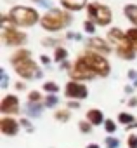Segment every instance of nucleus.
<instances>
[{"mask_svg":"<svg viewBox=\"0 0 137 148\" xmlns=\"http://www.w3.org/2000/svg\"><path fill=\"white\" fill-rule=\"evenodd\" d=\"M4 40H5V44H9V45H21V44L26 42V35L21 33V32H18V30L7 28V30L4 32Z\"/></svg>","mask_w":137,"mask_h":148,"instance_id":"nucleus-9","label":"nucleus"},{"mask_svg":"<svg viewBox=\"0 0 137 148\" xmlns=\"http://www.w3.org/2000/svg\"><path fill=\"white\" fill-rule=\"evenodd\" d=\"M30 110H31V113H33V115H38L40 105H35V103H31V105H30Z\"/></svg>","mask_w":137,"mask_h":148,"instance_id":"nucleus-28","label":"nucleus"},{"mask_svg":"<svg viewBox=\"0 0 137 148\" xmlns=\"http://www.w3.org/2000/svg\"><path fill=\"white\" fill-rule=\"evenodd\" d=\"M87 120L92 124V125H99V124H102V120H104V117H102V112L101 110H89L87 112Z\"/></svg>","mask_w":137,"mask_h":148,"instance_id":"nucleus-13","label":"nucleus"},{"mask_svg":"<svg viewBox=\"0 0 137 148\" xmlns=\"http://www.w3.org/2000/svg\"><path fill=\"white\" fill-rule=\"evenodd\" d=\"M106 145H108V148H118V139H115V138H106Z\"/></svg>","mask_w":137,"mask_h":148,"instance_id":"nucleus-20","label":"nucleus"},{"mask_svg":"<svg viewBox=\"0 0 137 148\" xmlns=\"http://www.w3.org/2000/svg\"><path fill=\"white\" fill-rule=\"evenodd\" d=\"M57 84H54V82H47V84H43V91H47V92H57Z\"/></svg>","mask_w":137,"mask_h":148,"instance_id":"nucleus-19","label":"nucleus"},{"mask_svg":"<svg viewBox=\"0 0 137 148\" xmlns=\"http://www.w3.org/2000/svg\"><path fill=\"white\" fill-rule=\"evenodd\" d=\"M9 86V79H7V75L2 71V87H7Z\"/></svg>","mask_w":137,"mask_h":148,"instance_id":"nucleus-29","label":"nucleus"},{"mask_svg":"<svg viewBox=\"0 0 137 148\" xmlns=\"http://www.w3.org/2000/svg\"><path fill=\"white\" fill-rule=\"evenodd\" d=\"M56 103H57V98H56V96H49V98H47V101H45V105H47V106H54Z\"/></svg>","mask_w":137,"mask_h":148,"instance_id":"nucleus-25","label":"nucleus"},{"mask_svg":"<svg viewBox=\"0 0 137 148\" xmlns=\"http://www.w3.org/2000/svg\"><path fill=\"white\" fill-rule=\"evenodd\" d=\"M108 37H109V40L116 45V49H118V54L121 56V58H127V59H134V45L130 44V40H128V37H127V33H123L121 30H118V28H113V30H109V33H108Z\"/></svg>","mask_w":137,"mask_h":148,"instance_id":"nucleus-3","label":"nucleus"},{"mask_svg":"<svg viewBox=\"0 0 137 148\" xmlns=\"http://www.w3.org/2000/svg\"><path fill=\"white\" fill-rule=\"evenodd\" d=\"M42 63H49V58L47 56H42Z\"/></svg>","mask_w":137,"mask_h":148,"instance_id":"nucleus-30","label":"nucleus"},{"mask_svg":"<svg viewBox=\"0 0 137 148\" xmlns=\"http://www.w3.org/2000/svg\"><path fill=\"white\" fill-rule=\"evenodd\" d=\"M18 129H19L18 122H16L14 119H11V117H5V119L0 120V131H2L4 134H7V136L18 134Z\"/></svg>","mask_w":137,"mask_h":148,"instance_id":"nucleus-11","label":"nucleus"},{"mask_svg":"<svg viewBox=\"0 0 137 148\" xmlns=\"http://www.w3.org/2000/svg\"><path fill=\"white\" fill-rule=\"evenodd\" d=\"M80 131H83V132H89L90 131V125H89V122H80Z\"/></svg>","mask_w":137,"mask_h":148,"instance_id":"nucleus-27","label":"nucleus"},{"mask_svg":"<svg viewBox=\"0 0 137 148\" xmlns=\"http://www.w3.org/2000/svg\"><path fill=\"white\" fill-rule=\"evenodd\" d=\"M61 4H62V7L70 9V11H80L87 4V0H61Z\"/></svg>","mask_w":137,"mask_h":148,"instance_id":"nucleus-12","label":"nucleus"},{"mask_svg":"<svg viewBox=\"0 0 137 148\" xmlns=\"http://www.w3.org/2000/svg\"><path fill=\"white\" fill-rule=\"evenodd\" d=\"M128 146L130 148H137V136H130L128 138Z\"/></svg>","mask_w":137,"mask_h":148,"instance_id":"nucleus-26","label":"nucleus"},{"mask_svg":"<svg viewBox=\"0 0 137 148\" xmlns=\"http://www.w3.org/2000/svg\"><path fill=\"white\" fill-rule=\"evenodd\" d=\"M89 18L94 19L97 25L106 26V25L111 23L113 14H111V11H109L106 5H101V4H90V5H89Z\"/></svg>","mask_w":137,"mask_h":148,"instance_id":"nucleus-6","label":"nucleus"},{"mask_svg":"<svg viewBox=\"0 0 137 148\" xmlns=\"http://www.w3.org/2000/svg\"><path fill=\"white\" fill-rule=\"evenodd\" d=\"M30 101H31V103H37V101H40V94H38L37 91H31V92H30Z\"/></svg>","mask_w":137,"mask_h":148,"instance_id":"nucleus-23","label":"nucleus"},{"mask_svg":"<svg viewBox=\"0 0 137 148\" xmlns=\"http://www.w3.org/2000/svg\"><path fill=\"white\" fill-rule=\"evenodd\" d=\"M134 105H137V99L134 98V99H130V106H134Z\"/></svg>","mask_w":137,"mask_h":148,"instance_id":"nucleus-31","label":"nucleus"},{"mask_svg":"<svg viewBox=\"0 0 137 148\" xmlns=\"http://www.w3.org/2000/svg\"><path fill=\"white\" fill-rule=\"evenodd\" d=\"M9 18L14 25L18 26H33L37 21H38V14L35 9L31 7H23V5H18L14 9H11L9 12Z\"/></svg>","mask_w":137,"mask_h":148,"instance_id":"nucleus-4","label":"nucleus"},{"mask_svg":"<svg viewBox=\"0 0 137 148\" xmlns=\"http://www.w3.org/2000/svg\"><path fill=\"white\" fill-rule=\"evenodd\" d=\"M118 120H120L121 124H132V122H134V117H132V115H128V113H120Z\"/></svg>","mask_w":137,"mask_h":148,"instance_id":"nucleus-18","label":"nucleus"},{"mask_svg":"<svg viewBox=\"0 0 137 148\" xmlns=\"http://www.w3.org/2000/svg\"><path fill=\"white\" fill-rule=\"evenodd\" d=\"M89 47L99 51V54H106V52H109V47H108V45L104 44V40H101V38H90V40H89Z\"/></svg>","mask_w":137,"mask_h":148,"instance_id":"nucleus-14","label":"nucleus"},{"mask_svg":"<svg viewBox=\"0 0 137 148\" xmlns=\"http://www.w3.org/2000/svg\"><path fill=\"white\" fill-rule=\"evenodd\" d=\"M66 56H68L66 49H62V47H57V49H56V54H54V59H56V61H62Z\"/></svg>","mask_w":137,"mask_h":148,"instance_id":"nucleus-17","label":"nucleus"},{"mask_svg":"<svg viewBox=\"0 0 137 148\" xmlns=\"http://www.w3.org/2000/svg\"><path fill=\"white\" fill-rule=\"evenodd\" d=\"M78 59H82L96 75H101V77H106L109 73V63L106 61L104 56H101L99 52H85L83 56H80Z\"/></svg>","mask_w":137,"mask_h":148,"instance_id":"nucleus-5","label":"nucleus"},{"mask_svg":"<svg viewBox=\"0 0 137 148\" xmlns=\"http://www.w3.org/2000/svg\"><path fill=\"white\" fill-rule=\"evenodd\" d=\"M56 119H59V120H68V119H70V113H68V112H57L56 113Z\"/></svg>","mask_w":137,"mask_h":148,"instance_id":"nucleus-21","label":"nucleus"},{"mask_svg":"<svg viewBox=\"0 0 137 148\" xmlns=\"http://www.w3.org/2000/svg\"><path fill=\"white\" fill-rule=\"evenodd\" d=\"M71 77H73V79H94L96 73H94L82 59H77L75 66L71 68Z\"/></svg>","mask_w":137,"mask_h":148,"instance_id":"nucleus-8","label":"nucleus"},{"mask_svg":"<svg viewBox=\"0 0 137 148\" xmlns=\"http://www.w3.org/2000/svg\"><path fill=\"white\" fill-rule=\"evenodd\" d=\"M115 129H116L115 122H113V120H106V131H108V132H115Z\"/></svg>","mask_w":137,"mask_h":148,"instance_id":"nucleus-24","label":"nucleus"},{"mask_svg":"<svg viewBox=\"0 0 137 148\" xmlns=\"http://www.w3.org/2000/svg\"><path fill=\"white\" fill-rule=\"evenodd\" d=\"M0 112L2 113H18L19 112V101L14 94H9L0 103Z\"/></svg>","mask_w":137,"mask_h":148,"instance_id":"nucleus-10","label":"nucleus"},{"mask_svg":"<svg viewBox=\"0 0 137 148\" xmlns=\"http://www.w3.org/2000/svg\"><path fill=\"white\" fill-rule=\"evenodd\" d=\"M125 16L137 26V5H132V4L127 5V7H125Z\"/></svg>","mask_w":137,"mask_h":148,"instance_id":"nucleus-15","label":"nucleus"},{"mask_svg":"<svg viewBox=\"0 0 137 148\" xmlns=\"http://www.w3.org/2000/svg\"><path fill=\"white\" fill-rule=\"evenodd\" d=\"M83 26H85V32H89V33H94V32H96V26H94L92 21H87Z\"/></svg>","mask_w":137,"mask_h":148,"instance_id":"nucleus-22","label":"nucleus"},{"mask_svg":"<svg viewBox=\"0 0 137 148\" xmlns=\"http://www.w3.org/2000/svg\"><path fill=\"white\" fill-rule=\"evenodd\" d=\"M12 63H14L16 71L23 79H31L33 75L38 77V73H40L37 71V64L30 59V51H18L12 56Z\"/></svg>","mask_w":137,"mask_h":148,"instance_id":"nucleus-1","label":"nucleus"},{"mask_svg":"<svg viewBox=\"0 0 137 148\" xmlns=\"http://www.w3.org/2000/svg\"><path fill=\"white\" fill-rule=\"evenodd\" d=\"M64 92L68 98H73V99H85L89 91L83 84H78V82H68L66 87H64Z\"/></svg>","mask_w":137,"mask_h":148,"instance_id":"nucleus-7","label":"nucleus"},{"mask_svg":"<svg viewBox=\"0 0 137 148\" xmlns=\"http://www.w3.org/2000/svg\"><path fill=\"white\" fill-rule=\"evenodd\" d=\"M70 23H71V16L61 9H52L42 18V28L47 32H57Z\"/></svg>","mask_w":137,"mask_h":148,"instance_id":"nucleus-2","label":"nucleus"},{"mask_svg":"<svg viewBox=\"0 0 137 148\" xmlns=\"http://www.w3.org/2000/svg\"><path fill=\"white\" fill-rule=\"evenodd\" d=\"M87 148H99V145H96V143H92V145H89Z\"/></svg>","mask_w":137,"mask_h":148,"instance_id":"nucleus-32","label":"nucleus"},{"mask_svg":"<svg viewBox=\"0 0 137 148\" xmlns=\"http://www.w3.org/2000/svg\"><path fill=\"white\" fill-rule=\"evenodd\" d=\"M127 37H128L130 44L134 45V49L137 51V28H132V30H128V32H127Z\"/></svg>","mask_w":137,"mask_h":148,"instance_id":"nucleus-16","label":"nucleus"}]
</instances>
